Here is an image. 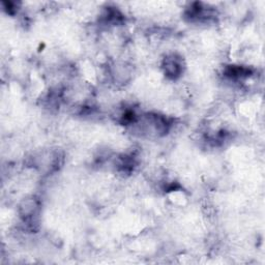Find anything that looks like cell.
<instances>
[{
	"mask_svg": "<svg viewBox=\"0 0 265 265\" xmlns=\"http://www.w3.org/2000/svg\"><path fill=\"white\" fill-rule=\"evenodd\" d=\"M164 69L165 74L171 78L179 77L183 72V65L180 61V58L175 55H170L164 60Z\"/></svg>",
	"mask_w": 265,
	"mask_h": 265,
	"instance_id": "1",
	"label": "cell"
}]
</instances>
